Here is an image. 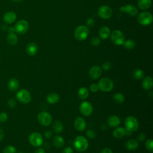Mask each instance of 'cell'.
<instances>
[{
  "label": "cell",
  "mask_w": 153,
  "mask_h": 153,
  "mask_svg": "<svg viewBox=\"0 0 153 153\" xmlns=\"http://www.w3.org/2000/svg\"><path fill=\"white\" fill-rule=\"evenodd\" d=\"M74 146L77 151L83 152L88 147V140L84 136H78L74 140Z\"/></svg>",
  "instance_id": "cell-1"
},
{
  "label": "cell",
  "mask_w": 153,
  "mask_h": 153,
  "mask_svg": "<svg viewBox=\"0 0 153 153\" xmlns=\"http://www.w3.org/2000/svg\"><path fill=\"white\" fill-rule=\"evenodd\" d=\"M99 89L102 91L108 92L111 91L114 88V82L109 78L104 77L101 78L97 84Z\"/></svg>",
  "instance_id": "cell-2"
},
{
  "label": "cell",
  "mask_w": 153,
  "mask_h": 153,
  "mask_svg": "<svg viewBox=\"0 0 153 153\" xmlns=\"http://www.w3.org/2000/svg\"><path fill=\"white\" fill-rule=\"evenodd\" d=\"M89 33V29L85 26H79L74 31V36L78 41H83L85 39Z\"/></svg>",
  "instance_id": "cell-3"
},
{
  "label": "cell",
  "mask_w": 153,
  "mask_h": 153,
  "mask_svg": "<svg viewBox=\"0 0 153 153\" xmlns=\"http://www.w3.org/2000/svg\"><path fill=\"white\" fill-rule=\"evenodd\" d=\"M126 129L130 132L136 131L139 128V123L137 120L133 116H128L125 120Z\"/></svg>",
  "instance_id": "cell-4"
},
{
  "label": "cell",
  "mask_w": 153,
  "mask_h": 153,
  "mask_svg": "<svg viewBox=\"0 0 153 153\" xmlns=\"http://www.w3.org/2000/svg\"><path fill=\"white\" fill-rule=\"evenodd\" d=\"M111 39L114 44L120 45L124 44L125 41V36L121 31L115 30L111 34Z\"/></svg>",
  "instance_id": "cell-5"
},
{
  "label": "cell",
  "mask_w": 153,
  "mask_h": 153,
  "mask_svg": "<svg viewBox=\"0 0 153 153\" xmlns=\"http://www.w3.org/2000/svg\"><path fill=\"white\" fill-rule=\"evenodd\" d=\"M153 20L152 15L151 13L148 11H143L140 13L137 17V22L142 25H149Z\"/></svg>",
  "instance_id": "cell-6"
},
{
  "label": "cell",
  "mask_w": 153,
  "mask_h": 153,
  "mask_svg": "<svg viewBox=\"0 0 153 153\" xmlns=\"http://www.w3.org/2000/svg\"><path fill=\"white\" fill-rule=\"evenodd\" d=\"M44 138L42 134L38 132L32 133L29 136V142L33 146L38 147L43 143Z\"/></svg>",
  "instance_id": "cell-7"
},
{
  "label": "cell",
  "mask_w": 153,
  "mask_h": 153,
  "mask_svg": "<svg viewBox=\"0 0 153 153\" xmlns=\"http://www.w3.org/2000/svg\"><path fill=\"white\" fill-rule=\"evenodd\" d=\"M17 99L23 103H28L31 100V94L26 89H21L16 93Z\"/></svg>",
  "instance_id": "cell-8"
},
{
  "label": "cell",
  "mask_w": 153,
  "mask_h": 153,
  "mask_svg": "<svg viewBox=\"0 0 153 153\" xmlns=\"http://www.w3.org/2000/svg\"><path fill=\"white\" fill-rule=\"evenodd\" d=\"M38 120L39 123L44 126H48L51 124L52 122V117L47 112L42 111L38 114Z\"/></svg>",
  "instance_id": "cell-9"
},
{
  "label": "cell",
  "mask_w": 153,
  "mask_h": 153,
  "mask_svg": "<svg viewBox=\"0 0 153 153\" xmlns=\"http://www.w3.org/2000/svg\"><path fill=\"white\" fill-rule=\"evenodd\" d=\"M15 32L20 35H22L25 33L28 29H29V24L28 22L25 20H20L18 21L14 27Z\"/></svg>",
  "instance_id": "cell-10"
},
{
  "label": "cell",
  "mask_w": 153,
  "mask_h": 153,
  "mask_svg": "<svg viewBox=\"0 0 153 153\" xmlns=\"http://www.w3.org/2000/svg\"><path fill=\"white\" fill-rule=\"evenodd\" d=\"M97 14L100 18L108 19L112 15V10L107 5H102L99 8Z\"/></svg>",
  "instance_id": "cell-11"
},
{
  "label": "cell",
  "mask_w": 153,
  "mask_h": 153,
  "mask_svg": "<svg viewBox=\"0 0 153 153\" xmlns=\"http://www.w3.org/2000/svg\"><path fill=\"white\" fill-rule=\"evenodd\" d=\"M79 111L84 116H89L92 114L93 108L91 103L88 101H84L79 105Z\"/></svg>",
  "instance_id": "cell-12"
},
{
  "label": "cell",
  "mask_w": 153,
  "mask_h": 153,
  "mask_svg": "<svg viewBox=\"0 0 153 153\" xmlns=\"http://www.w3.org/2000/svg\"><path fill=\"white\" fill-rule=\"evenodd\" d=\"M119 10L121 12L127 13L132 17L136 16L138 13L137 8L131 4H127L125 6H121L120 7Z\"/></svg>",
  "instance_id": "cell-13"
},
{
  "label": "cell",
  "mask_w": 153,
  "mask_h": 153,
  "mask_svg": "<svg viewBox=\"0 0 153 153\" xmlns=\"http://www.w3.org/2000/svg\"><path fill=\"white\" fill-rule=\"evenodd\" d=\"M90 77L93 79H96L99 78L102 74V69L98 65L93 66L88 72Z\"/></svg>",
  "instance_id": "cell-14"
},
{
  "label": "cell",
  "mask_w": 153,
  "mask_h": 153,
  "mask_svg": "<svg viewBox=\"0 0 153 153\" xmlns=\"http://www.w3.org/2000/svg\"><path fill=\"white\" fill-rule=\"evenodd\" d=\"M16 14L13 11H8L5 13L3 16L4 22L8 25H10L16 20Z\"/></svg>",
  "instance_id": "cell-15"
},
{
  "label": "cell",
  "mask_w": 153,
  "mask_h": 153,
  "mask_svg": "<svg viewBox=\"0 0 153 153\" xmlns=\"http://www.w3.org/2000/svg\"><path fill=\"white\" fill-rule=\"evenodd\" d=\"M74 127L78 131H83L86 127L85 120L81 117H77L74 121Z\"/></svg>",
  "instance_id": "cell-16"
},
{
  "label": "cell",
  "mask_w": 153,
  "mask_h": 153,
  "mask_svg": "<svg viewBox=\"0 0 153 153\" xmlns=\"http://www.w3.org/2000/svg\"><path fill=\"white\" fill-rule=\"evenodd\" d=\"M38 45L35 42L29 43L26 47V51L27 54L29 56H34L38 52Z\"/></svg>",
  "instance_id": "cell-17"
},
{
  "label": "cell",
  "mask_w": 153,
  "mask_h": 153,
  "mask_svg": "<svg viewBox=\"0 0 153 153\" xmlns=\"http://www.w3.org/2000/svg\"><path fill=\"white\" fill-rule=\"evenodd\" d=\"M107 123L109 126L111 127H117L120 124L121 120L117 115H111L108 117Z\"/></svg>",
  "instance_id": "cell-18"
},
{
  "label": "cell",
  "mask_w": 153,
  "mask_h": 153,
  "mask_svg": "<svg viewBox=\"0 0 153 153\" xmlns=\"http://www.w3.org/2000/svg\"><path fill=\"white\" fill-rule=\"evenodd\" d=\"M111 34L110 29L106 26H102L99 30V38L102 39H108Z\"/></svg>",
  "instance_id": "cell-19"
},
{
  "label": "cell",
  "mask_w": 153,
  "mask_h": 153,
  "mask_svg": "<svg viewBox=\"0 0 153 153\" xmlns=\"http://www.w3.org/2000/svg\"><path fill=\"white\" fill-rule=\"evenodd\" d=\"M142 86L143 88L146 90H151L153 86V80L152 77L150 76H146L142 81Z\"/></svg>",
  "instance_id": "cell-20"
},
{
  "label": "cell",
  "mask_w": 153,
  "mask_h": 153,
  "mask_svg": "<svg viewBox=\"0 0 153 153\" xmlns=\"http://www.w3.org/2000/svg\"><path fill=\"white\" fill-rule=\"evenodd\" d=\"M59 95L56 93H50L46 97L47 102L50 104H56L59 102Z\"/></svg>",
  "instance_id": "cell-21"
},
{
  "label": "cell",
  "mask_w": 153,
  "mask_h": 153,
  "mask_svg": "<svg viewBox=\"0 0 153 153\" xmlns=\"http://www.w3.org/2000/svg\"><path fill=\"white\" fill-rule=\"evenodd\" d=\"M126 148L129 151H133L139 147V142L137 140L131 139L127 141L126 143Z\"/></svg>",
  "instance_id": "cell-22"
},
{
  "label": "cell",
  "mask_w": 153,
  "mask_h": 153,
  "mask_svg": "<svg viewBox=\"0 0 153 153\" xmlns=\"http://www.w3.org/2000/svg\"><path fill=\"white\" fill-rule=\"evenodd\" d=\"M53 142L56 148H62L65 145V140L63 137L60 135H56L53 137Z\"/></svg>",
  "instance_id": "cell-23"
},
{
  "label": "cell",
  "mask_w": 153,
  "mask_h": 153,
  "mask_svg": "<svg viewBox=\"0 0 153 153\" xmlns=\"http://www.w3.org/2000/svg\"><path fill=\"white\" fill-rule=\"evenodd\" d=\"M19 86V81L17 79L13 78L10 79L8 82V88L11 91H14L17 90Z\"/></svg>",
  "instance_id": "cell-24"
},
{
  "label": "cell",
  "mask_w": 153,
  "mask_h": 153,
  "mask_svg": "<svg viewBox=\"0 0 153 153\" xmlns=\"http://www.w3.org/2000/svg\"><path fill=\"white\" fill-rule=\"evenodd\" d=\"M152 4L151 0H139L137 5L140 10H144L149 8Z\"/></svg>",
  "instance_id": "cell-25"
},
{
  "label": "cell",
  "mask_w": 153,
  "mask_h": 153,
  "mask_svg": "<svg viewBox=\"0 0 153 153\" xmlns=\"http://www.w3.org/2000/svg\"><path fill=\"white\" fill-rule=\"evenodd\" d=\"M53 130L56 133H61L63 130V125L59 120H56L53 123Z\"/></svg>",
  "instance_id": "cell-26"
},
{
  "label": "cell",
  "mask_w": 153,
  "mask_h": 153,
  "mask_svg": "<svg viewBox=\"0 0 153 153\" xmlns=\"http://www.w3.org/2000/svg\"><path fill=\"white\" fill-rule=\"evenodd\" d=\"M126 134L125 128L122 127L116 128L113 131V136L118 139L122 138Z\"/></svg>",
  "instance_id": "cell-27"
},
{
  "label": "cell",
  "mask_w": 153,
  "mask_h": 153,
  "mask_svg": "<svg viewBox=\"0 0 153 153\" xmlns=\"http://www.w3.org/2000/svg\"><path fill=\"white\" fill-rule=\"evenodd\" d=\"M88 96V91L86 87H82L79 88L78 91V96L79 99L82 100H84L87 98Z\"/></svg>",
  "instance_id": "cell-28"
},
{
  "label": "cell",
  "mask_w": 153,
  "mask_h": 153,
  "mask_svg": "<svg viewBox=\"0 0 153 153\" xmlns=\"http://www.w3.org/2000/svg\"><path fill=\"white\" fill-rule=\"evenodd\" d=\"M7 42L11 45H15L18 41V38L16 33H9L7 37Z\"/></svg>",
  "instance_id": "cell-29"
},
{
  "label": "cell",
  "mask_w": 153,
  "mask_h": 153,
  "mask_svg": "<svg viewBox=\"0 0 153 153\" xmlns=\"http://www.w3.org/2000/svg\"><path fill=\"white\" fill-rule=\"evenodd\" d=\"M113 100L114 101L118 104L122 103L124 101V96L121 93H117L113 95Z\"/></svg>",
  "instance_id": "cell-30"
},
{
  "label": "cell",
  "mask_w": 153,
  "mask_h": 153,
  "mask_svg": "<svg viewBox=\"0 0 153 153\" xmlns=\"http://www.w3.org/2000/svg\"><path fill=\"white\" fill-rule=\"evenodd\" d=\"M133 75L135 79H140L143 78L144 72L140 69H136L133 71Z\"/></svg>",
  "instance_id": "cell-31"
},
{
  "label": "cell",
  "mask_w": 153,
  "mask_h": 153,
  "mask_svg": "<svg viewBox=\"0 0 153 153\" xmlns=\"http://www.w3.org/2000/svg\"><path fill=\"white\" fill-rule=\"evenodd\" d=\"M123 45L126 49L131 50L135 47V42L133 39H128L125 41Z\"/></svg>",
  "instance_id": "cell-32"
},
{
  "label": "cell",
  "mask_w": 153,
  "mask_h": 153,
  "mask_svg": "<svg viewBox=\"0 0 153 153\" xmlns=\"http://www.w3.org/2000/svg\"><path fill=\"white\" fill-rule=\"evenodd\" d=\"M3 153H16V149L12 145H8L4 148Z\"/></svg>",
  "instance_id": "cell-33"
},
{
  "label": "cell",
  "mask_w": 153,
  "mask_h": 153,
  "mask_svg": "<svg viewBox=\"0 0 153 153\" xmlns=\"http://www.w3.org/2000/svg\"><path fill=\"white\" fill-rule=\"evenodd\" d=\"M145 146L149 151H153V140L152 139H149L146 141Z\"/></svg>",
  "instance_id": "cell-34"
},
{
  "label": "cell",
  "mask_w": 153,
  "mask_h": 153,
  "mask_svg": "<svg viewBox=\"0 0 153 153\" xmlns=\"http://www.w3.org/2000/svg\"><path fill=\"white\" fill-rule=\"evenodd\" d=\"M90 42H91V45H93L94 46L98 45L100 43V39L99 37H97V36H93L91 39Z\"/></svg>",
  "instance_id": "cell-35"
},
{
  "label": "cell",
  "mask_w": 153,
  "mask_h": 153,
  "mask_svg": "<svg viewBox=\"0 0 153 153\" xmlns=\"http://www.w3.org/2000/svg\"><path fill=\"white\" fill-rule=\"evenodd\" d=\"M86 134L88 137L90 139H94L96 137V133L93 130H88L86 132Z\"/></svg>",
  "instance_id": "cell-36"
},
{
  "label": "cell",
  "mask_w": 153,
  "mask_h": 153,
  "mask_svg": "<svg viewBox=\"0 0 153 153\" xmlns=\"http://www.w3.org/2000/svg\"><path fill=\"white\" fill-rule=\"evenodd\" d=\"M111 63L109 62H106L103 63L102 66V68L103 69V70H104L105 71L109 70L111 69Z\"/></svg>",
  "instance_id": "cell-37"
},
{
  "label": "cell",
  "mask_w": 153,
  "mask_h": 153,
  "mask_svg": "<svg viewBox=\"0 0 153 153\" xmlns=\"http://www.w3.org/2000/svg\"><path fill=\"white\" fill-rule=\"evenodd\" d=\"M7 119H8V115L5 112H3L0 113V123L5 122L7 121Z\"/></svg>",
  "instance_id": "cell-38"
},
{
  "label": "cell",
  "mask_w": 153,
  "mask_h": 153,
  "mask_svg": "<svg viewBox=\"0 0 153 153\" xmlns=\"http://www.w3.org/2000/svg\"><path fill=\"white\" fill-rule=\"evenodd\" d=\"M90 90L93 92V93H95V92H97L99 90V87L97 85V84H95V83H93L92 84L90 85Z\"/></svg>",
  "instance_id": "cell-39"
},
{
  "label": "cell",
  "mask_w": 153,
  "mask_h": 153,
  "mask_svg": "<svg viewBox=\"0 0 153 153\" xmlns=\"http://www.w3.org/2000/svg\"><path fill=\"white\" fill-rule=\"evenodd\" d=\"M86 24L88 27H93L94 25V20L92 18H89L86 20Z\"/></svg>",
  "instance_id": "cell-40"
},
{
  "label": "cell",
  "mask_w": 153,
  "mask_h": 153,
  "mask_svg": "<svg viewBox=\"0 0 153 153\" xmlns=\"http://www.w3.org/2000/svg\"><path fill=\"white\" fill-rule=\"evenodd\" d=\"M8 105L10 108H13L16 106V102L13 99H11L8 101Z\"/></svg>",
  "instance_id": "cell-41"
},
{
  "label": "cell",
  "mask_w": 153,
  "mask_h": 153,
  "mask_svg": "<svg viewBox=\"0 0 153 153\" xmlns=\"http://www.w3.org/2000/svg\"><path fill=\"white\" fill-rule=\"evenodd\" d=\"M145 134L144 133H140L137 136V141L142 142L145 139Z\"/></svg>",
  "instance_id": "cell-42"
},
{
  "label": "cell",
  "mask_w": 153,
  "mask_h": 153,
  "mask_svg": "<svg viewBox=\"0 0 153 153\" xmlns=\"http://www.w3.org/2000/svg\"><path fill=\"white\" fill-rule=\"evenodd\" d=\"M62 153H73V150L70 146H66L63 149Z\"/></svg>",
  "instance_id": "cell-43"
},
{
  "label": "cell",
  "mask_w": 153,
  "mask_h": 153,
  "mask_svg": "<svg viewBox=\"0 0 153 153\" xmlns=\"http://www.w3.org/2000/svg\"><path fill=\"white\" fill-rule=\"evenodd\" d=\"M52 135H53V133H52V131H51L50 130L46 131L44 133V136H45V137L47 139H49V138L51 137Z\"/></svg>",
  "instance_id": "cell-44"
},
{
  "label": "cell",
  "mask_w": 153,
  "mask_h": 153,
  "mask_svg": "<svg viewBox=\"0 0 153 153\" xmlns=\"http://www.w3.org/2000/svg\"><path fill=\"white\" fill-rule=\"evenodd\" d=\"M100 153H113V152L111 149L106 148H104L103 149H102Z\"/></svg>",
  "instance_id": "cell-45"
},
{
  "label": "cell",
  "mask_w": 153,
  "mask_h": 153,
  "mask_svg": "<svg viewBox=\"0 0 153 153\" xmlns=\"http://www.w3.org/2000/svg\"><path fill=\"white\" fill-rule=\"evenodd\" d=\"M34 153H45V151H44V149L43 148H37L35 150Z\"/></svg>",
  "instance_id": "cell-46"
},
{
  "label": "cell",
  "mask_w": 153,
  "mask_h": 153,
  "mask_svg": "<svg viewBox=\"0 0 153 153\" xmlns=\"http://www.w3.org/2000/svg\"><path fill=\"white\" fill-rule=\"evenodd\" d=\"M4 131L0 127V141H1L4 137Z\"/></svg>",
  "instance_id": "cell-47"
},
{
  "label": "cell",
  "mask_w": 153,
  "mask_h": 153,
  "mask_svg": "<svg viewBox=\"0 0 153 153\" xmlns=\"http://www.w3.org/2000/svg\"><path fill=\"white\" fill-rule=\"evenodd\" d=\"M8 33H14L15 30H14V27H10V28L8 29Z\"/></svg>",
  "instance_id": "cell-48"
},
{
  "label": "cell",
  "mask_w": 153,
  "mask_h": 153,
  "mask_svg": "<svg viewBox=\"0 0 153 153\" xmlns=\"http://www.w3.org/2000/svg\"><path fill=\"white\" fill-rule=\"evenodd\" d=\"M13 1L15 2H17V3H19V2H22L23 0H12Z\"/></svg>",
  "instance_id": "cell-49"
},
{
  "label": "cell",
  "mask_w": 153,
  "mask_h": 153,
  "mask_svg": "<svg viewBox=\"0 0 153 153\" xmlns=\"http://www.w3.org/2000/svg\"><path fill=\"white\" fill-rule=\"evenodd\" d=\"M148 96H149L151 98H152V91H151L149 93Z\"/></svg>",
  "instance_id": "cell-50"
},
{
  "label": "cell",
  "mask_w": 153,
  "mask_h": 153,
  "mask_svg": "<svg viewBox=\"0 0 153 153\" xmlns=\"http://www.w3.org/2000/svg\"><path fill=\"white\" fill-rule=\"evenodd\" d=\"M18 153H23V152H21V151H20V152H19Z\"/></svg>",
  "instance_id": "cell-51"
}]
</instances>
